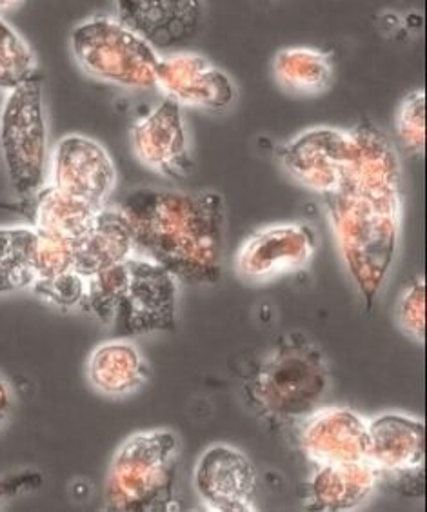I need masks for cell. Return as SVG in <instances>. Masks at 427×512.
<instances>
[{"instance_id":"cell-12","label":"cell","mask_w":427,"mask_h":512,"mask_svg":"<svg viewBox=\"0 0 427 512\" xmlns=\"http://www.w3.org/2000/svg\"><path fill=\"white\" fill-rule=\"evenodd\" d=\"M155 79L164 99L177 102L180 108L222 111L237 99L228 73L199 53L160 57Z\"/></svg>"},{"instance_id":"cell-22","label":"cell","mask_w":427,"mask_h":512,"mask_svg":"<svg viewBox=\"0 0 427 512\" xmlns=\"http://www.w3.org/2000/svg\"><path fill=\"white\" fill-rule=\"evenodd\" d=\"M37 240L33 227H0V295L31 289Z\"/></svg>"},{"instance_id":"cell-9","label":"cell","mask_w":427,"mask_h":512,"mask_svg":"<svg viewBox=\"0 0 427 512\" xmlns=\"http://www.w3.org/2000/svg\"><path fill=\"white\" fill-rule=\"evenodd\" d=\"M48 175L50 186L91 206H106L117 188V168L108 149L84 135L60 138Z\"/></svg>"},{"instance_id":"cell-13","label":"cell","mask_w":427,"mask_h":512,"mask_svg":"<svg viewBox=\"0 0 427 512\" xmlns=\"http://www.w3.org/2000/svg\"><path fill=\"white\" fill-rule=\"evenodd\" d=\"M131 148L146 168L162 177H188L193 169L182 108L164 99L131 128Z\"/></svg>"},{"instance_id":"cell-21","label":"cell","mask_w":427,"mask_h":512,"mask_svg":"<svg viewBox=\"0 0 427 512\" xmlns=\"http://www.w3.org/2000/svg\"><path fill=\"white\" fill-rule=\"evenodd\" d=\"M30 200L31 227L44 237L62 238L75 242L90 231L102 207L91 206L84 200L70 197L46 184Z\"/></svg>"},{"instance_id":"cell-20","label":"cell","mask_w":427,"mask_h":512,"mask_svg":"<svg viewBox=\"0 0 427 512\" xmlns=\"http://www.w3.org/2000/svg\"><path fill=\"white\" fill-rule=\"evenodd\" d=\"M149 369L139 347L128 338L102 342L88 360V380L104 396L124 398L148 382Z\"/></svg>"},{"instance_id":"cell-28","label":"cell","mask_w":427,"mask_h":512,"mask_svg":"<svg viewBox=\"0 0 427 512\" xmlns=\"http://www.w3.org/2000/svg\"><path fill=\"white\" fill-rule=\"evenodd\" d=\"M11 393L10 387L4 382V378L0 376V424L8 418L11 411Z\"/></svg>"},{"instance_id":"cell-7","label":"cell","mask_w":427,"mask_h":512,"mask_svg":"<svg viewBox=\"0 0 427 512\" xmlns=\"http://www.w3.org/2000/svg\"><path fill=\"white\" fill-rule=\"evenodd\" d=\"M0 151L11 188L22 198L46 186L48 122L44 84L39 73L10 91L0 109Z\"/></svg>"},{"instance_id":"cell-6","label":"cell","mask_w":427,"mask_h":512,"mask_svg":"<svg viewBox=\"0 0 427 512\" xmlns=\"http://www.w3.org/2000/svg\"><path fill=\"white\" fill-rule=\"evenodd\" d=\"M80 69L100 82L126 89L157 88L159 51L110 15H93L71 33Z\"/></svg>"},{"instance_id":"cell-19","label":"cell","mask_w":427,"mask_h":512,"mask_svg":"<svg viewBox=\"0 0 427 512\" xmlns=\"http://www.w3.org/2000/svg\"><path fill=\"white\" fill-rule=\"evenodd\" d=\"M135 255L133 240L119 207L104 206L86 235L73 242L75 267L88 280Z\"/></svg>"},{"instance_id":"cell-23","label":"cell","mask_w":427,"mask_h":512,"mask_svg":"<svg viewBox=\"0 0 427 512\" xmlns=\"http://www.w3.org/2000/svg\"><path fill=\"white\" fill-rule=\"evenodd\" d=\"M275 77L282 88L297 95H318L333 80V60L328 53L309 48H289L275 57Z\"/></svg>"},{"instance_id":"cell-17","label":"cell","mask_w":427,"mask_h":512,"mask_svg":"<svg viewBox=\"0 0 427 512\" xmlns=\"http://www.w3.org/2000/svg\"><path fill=\"white\" fill-rule=\"evenodd\" d=\"M380 473L368 460L320 465L308 483L306 503L320 512L355 511L377 491Z\"/></svg>"},{"instance_id":"cell-29","label":"cell","mask_w":427,"mask_h":512,"mask_svg":"<svg viewBox=\"0 0 427 512\" xmlns=\"http://www.w3.org/2000/svg\"><path fill=\"white\" fill-rule=\"evenodd\" d=\"M22 6V2H0V10H4V8H19Z\"/></svg>"},{"instance_id":"cell-1","label":"cell","mask_w":427,"mask_h":512,"mask_svg":"<svg viewBox=\"0 0 427 512\" xmlns=\"http://www.w3.org/2000/svg\"><path fill=\"white\" fill-rule=\"evenodd\" d=\"M135 255L148 258L188 286L222 276L226 206L215 191L139 188L120 202Z\"/></svg>"},{"instance_id":"cell-8","label":"cell","mask_w":427,"mask_h":512,"mask_svg":"<svg viewBox=\"0 0 427 512\" xmlns=\"http://www.w3.org/2000/svg\"><path fill=\"white\" fill-rule=\"evenodd\" d=\"M353 155L349 129L313 128L300 133L279 151L280 162L304 188L322 197L342 188Z\"/></svg>"},{"instance_id":"cell-24","label":"cell","mask_w":427,"mask_h":512,"mask_svg":"<svg viewBox=\"0 0 427 512\" xmlns=\"http://www.w3.org/2000/svg\"><path fill=\"white\" fill-rule=\"evenodd\" d=\"M37 75V55L30 42L0 17V91L10 93Z\"/></svg>"},{"instance_id":"cell-18","label":"cell","mask_w":427,"mask_h":512,"mask_svg":"<svg viewBox=\"0 0 427 512\" xmlns=\"http://www.w3.org/2000/svg\"><path fill=\"white\" fill-rule=\"evenodd\" d=\"M31 291L62 309L80 307L86 295V280L75 267L73 242L39 235Z\"/></svg>"},{"instance_id":"cell-3","label":"cell","mask_w":427,"mask_h":512,"mask_svg":"<svg viewBox=\"0 0 427 512\" xmlns=\"http://www.w3.org/2000/svg\"><path fill=\"white\" fill-rule=\"evenodd\" d=\"M179 282L148 258L133 255L86 280L80 309L110 325L117 338L173 333Z\"/></svg>"},{"instance_id":"cell-26","label":"cell","mask_w":427,"mask_h":512,"mask_svg":"<svg viewBox=\"0 0 427 512\" xmlns=\"http://www.w3.org/2000/svg\"><path fill=\"white\" fill-rule=\"evenodd\" d=\"M397 322L404 335L424 344L426 336V284L415 278L398 298Z\"/></svg>"},{"instance_id":"cell-5","label":"cell","mask_w":427,"mask_h":512,"mask_svg":"<svg viewBox=\"0 0 427 512\" xmlns=\"http://www.w3.org/2000/svg\"><path fill=\"white\" fill-rule=\"evenodd\" d=\"M180 442L171 429L131 434L113 454L104 483V503L115 512L177 509Z\"/></svg>"},{"instance_id":"cell-15","label":"cell","mask_w":427,"mask_h":512,"mask_svg":"<svg viewBox=\"0 0 427 512\" xmlns=\"http://www.w3.org/2000/svg\"><path fill=\"white\" fill-rule=\"evenodd\" d=\"M117 19L153 50H169L195 37L202 4L195 0H120Z\"/></svg>"},{"instance_id":"cell-11","label":"cell","mask_w":427,"mask_h":512,"mask_svg":"<svg viewBox=\"0 0 427 512\" xmlns=\"http://www.w3.org/2000/svg\"><path fill=\"white\" fill-rule=\"evenodd\" d=\"M317 247V233L308 224L269 226L246 238L235 266L244 280L264 282L308 266Z\"/></svg>"},{"instance_id":"cell-27","label":"cell","mask_w":427,"mask_h":512,"mask_svg":"<svg viewBox=\"0 0 427 512\" xmlns=\"http://www.w3.org/2000/svg\"><path fill=\"white\" fill-rule=\"evenodd\" d=\"M40 485H42V476L31 471L0 476V505L10 502L13 498H19L22 494L37 491Z\"/></svg>"},{"instance_id":"cell-4","label":"cell","mask_w":427,"mask_h":512,"mask_svg":"<svg viewBox=\"0 0 427 512\" xmlns=\"http://www.w3.org/2000/svg\"><path fill=\"white\" fill-rule=\"evenodd\" d=\"M329 391V364L302 333L284 335L242 375V393L255 413L273 422H298L317 411Z\"/></svg>"},{"instance_id":"cell-25","label":"cell","mask_w":427,"mask_h":512,"mask_svg":"<svg viewBox=\"0 0 427 512\" xmlns=\"http://www.w3.org/2000/svg\"><path fill=\"white\" fill-rule=\"evenodd\" d=\"M398 137L413 153H424L426 146V93L415 89L404 97L397 111Z\"/></svg>"},{"instance_id":"cell-2","label":"cell","mask_w":427,"mask_h":512,"mask_svg":"<svg viewBox=\"0 0 427 512\" xmlns=\"http://www.w3.org/2000/svg\"><path fill=\"white\" fill-rule=\"evenodd\" d=\"M324 202L342 260L369 311L397 256L402 189L342 186Z\"/></svg>"},{"instance_id":"cell-16","label":"cell","mask_w":427,"mask_h":512,"mask_svg":"<svg viewBox=\"0 0 427 512\" xmlns=\"http://www.w3.org/2000/svg\"><path fill=\"white\" fill-rule=\"evenodd\" d=\"M426 456V427L415 416L384 413L368 422V462L382 474H420Z\"/></svg>"},{"instance_id":"cell-14","label":"cell","mask_w":427,"mask_h":512,"mask_svg":"<svg viewBox=\"0 0 427 512\" xmlns=\"http://www.w3.org/2000/svg\"><path fill=\"white\" fill-rule=\"evenodd\" d=\"M300 447L317 467L366 460L368 422L346 407L317 409L302 420Z\"/></svg>"},{"instance_id":"cell-10","label":"cell","mask_w":427,"mask_h":512,"mask_svg":"<svg viewBox=\"0 0 427 512\" xmlns=\"http://www.w3.org/2000/svg\"><path fill=\"white\" fill-rule=\"evenodd\" d=\"M200 502L217 512L255 511L257 469L246 454L228 444L209 445L193 471Z\"/></svg>"}]
</instances>
